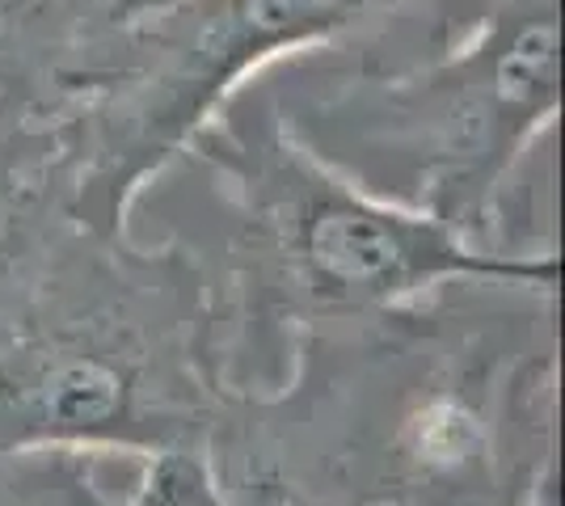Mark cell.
Here are the masks:
<instances>
[{
    "instance_id": "cell-6",
    "label": "cell",
    "mask_w": 565,
    "mask_h": 506,
    "mask_svg": "<svg viewBox=\"0 0 565 506\" xmlns=\"http://www.w3.org/2000/svg\"><path fill=\"white\" fill-rule=\"evenodd\" d=\"M212 460L224 506H330L262 443V434L245 422L236 401L212 434Z\"/></svg>"
},
{
    "instance_id": "cell-2",
    "label": "cell",
    "mask_w": 565,
    "mask_h": 506,
    "mask_svg": "<svg viewBox=\"0 0 565 506\" xmlns=\"http://www.w3.org/2000/svg\"><path fill=\"white\" fill-rule=\"evenodd\" d=\"M258 85L354 186L502 258H557L562 0H405Z\"/></svg>"
},
{
    "instance_id": "cell-9",
    "label": "cell",
    "mask_w": 565,
    "mask_h": 506,
    "mask_svg": "<svg viewBox=\"0 0 565 506\" xmlns=\"http://www.w3.org/2000/svg\"><path fill=\"white\" fill-rule=\"evenodd\" d=\"M523 506H562V469L544 473L541 485L532 489V498H527Z\"/></svg>"
},
{
    "instance_id": "cell-1",
    "label": "cell",
    "mask_w": 565,
    "mask_h": 506,
    "mask_svg": "<svg viewBox=\"0 0 565 506\" xmlns=\"http://www.w3.org/2000/svg\"><path fill=\"white\" fill-rule=\"evenodd\" d=\"M127 233L178 249L194 270L233 401L275 397L312 334L456 283L562 291V258L490 254L317 161L258 80L136 194Z\"/></svg>"
},
{
    "instance_id": "cell-5",
    "label": "cell",
    "mask_w": 565,
    "mask_h": 506,
    "mask_svg": "<svg viewBox=\"0 0 565 506\" xmlns=\"http://www.w3.org/2000/svg\"><path fill=\"white\" fill-rule=\"evenodd\" d=\"M102 34L94 0H0V212L55 182Z\"/></svg>"
},
{
    "instance_id": "cell-7",
    "label": "cell",
    "mask_w": 565,
    "mask_h": 506,
    "mask_svg": "<svg viewBox=\"0 0 565 506\" xmlns=\"http://www.w3.org/2000/svg\"><path fill=\"white\" fill-rule=\"evenodd\" d=\"M55 207H60V191L43 186L22 203H13L9 212H0V337L22 304L25 279L34 270V258H39V245L47 237Z\"/></svg>"
},
{
    "instance_id": "cell-3",
    "label": "cell",
    "mask_w": 565,
    "mask_h": 506,
    "mask_svg": "<svg viewBox=\"0 0 565 506\" xmlns=\"http://www.w3.org/2000/svg\"><path fill=\"white\" fill-rule=\"evenodd\" d=\"M228 406L186 258L127 228L97 233L60 198L0 337V456L212 448Z\"/></svg>"
},
{
    "instance_id": "cell-8",
    "label": "cell",
    "mask_w": 565,
    "mask_h": 506,
    "mask_svg": "<svg viewBox=\"0 0 565 506\" xmlns=\"http://www.w3.org/2000/svg\"><path fill=\"white\" fill-rule=\"evenodd\" d=\"M152 0H94V9H97V18L106 22V30L118 22H127V18H136L140 9H148Z\"/></svg>"
},
{
    "instance_id": "cell-4",
    "label": "cell",
    "mask_w": 565,
    "mask_h": 506,
    "mask_svg": "<svg viewBox=\"0 0 565 506\" xmlns=\"http://www.w3.org/2000/svg\"><path fill=\"white\" fill-rule=\"evenodd\" d=\"M405 0H152L97 39L64 127L55 186L97 233H122L136 194L249 80L342 43Z\"/></svg>"
}]
</instances>
